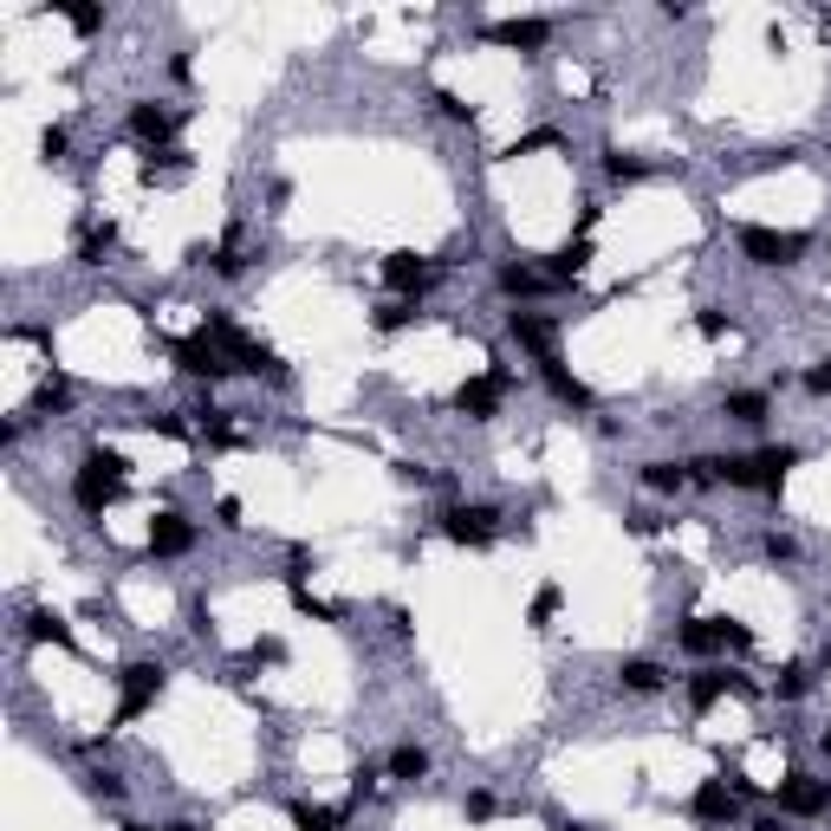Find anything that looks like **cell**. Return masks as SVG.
<instances>
[{
	"label": "cell",
	"mask_w": 831,
	"mask_h": 831,
	"mask_svg": "<svg viewBox=\"0 0 831 831\" xmlns=\"http://www.w3.org/2000/svg\"><path fill=\"white\" fill-rule=\"evenodd\" d=\"M124 487H131V462H124L118 448H104V442H98V448H85V455H78V468H71V507L98 520L104 507H118V500H124Z\"/></svg>",
	"instance_id": "cell-1"
},
{
	"label": "cell",
	"mask_w": 831,
	"mask_h": 831,
	"mask_svg": "<svg viewBox=\"0 0 831 831\" xmlns=\"http://www.w3.org/2000/svg\"><path fill=\"white\" fill-rule=\"evenodd\" d=\"M202 332H214V339H221V351L234 357V370H254V377H274V384H286V364H279L274 351L254 339V332H241V325H234V319H228L221 306H214V312L202 319Z\"/></svg>",
	"instance_id": "cell-2"
},
{
	"label": "cell",
	"mask_w": 831,
	"mask_h": 831,
	"mask_svg": "<svg viewBox=\"0 0 831 831\" xmlns=\"http://www.w3.org/2000/svg\"><path fill=\"white\" fill-rule=\"evenodd\" d=\"M435 527H442V540L448 546H494L500 540V507H487V500H455V507H442L435 513Z\"/></svg>",
	"instance_id": "cell-3"
},
{
	"label": "cell",
	"mask_w": 831,
	"mask_h": 831,
	"mask_svg": "<svg viewBox=\"0 0 831 831\" xmlns=\"http://www.w3.org/2000/svg\"><path fill=\"white\" fill-rule=\"evenodd\" d=\"M163 683H169V669H163L156 656L124 663V669H118V728H131L137 714H149V708H156V695H163Z\"/></svg>",
	"instance_id": "cell-4"
},
{
	"label": "cell",
	"mask_w": 831,
	"mask_h": 831,
	"mask_svg": "<svg viewBox=\"0 0 831 831\" xmlns=\"http://www.w3.org/2000/svg\"><path fill=\"white\" fill-rule=\"evenodd\" d=\"M734 241H741V254H747L754 267H799V261H806V247H812L799 228H761V221H747Z\"/></svg>",
	"instance_id": "cell-5"
},
{
	"label": "cell",
	"mask_w": 831,
	"mask_h": 831,
	"mask_svg": "<svg viewBox=\"0 0 831 831\" xmlns=\"http://www.w3.org/2000/svg\"><path fill=\"white\" fill-rule=\"evenodd\" d=\"M169 357H176V370H182V377H196V384H228V377H234V357L221 351V339H214V332L169 339Z\"/></svg>",
	"instance_id": "cell-6"
},
{
	"label": "cell",
	"mask_w": 831,
	"mask_h": 831,
	"mask_svg": "<svg viewBox=\"0 0 831 831\" xmlns=\"http://www.w3.org/2000/svg\"><path fill=\"white\" fill-rule=\"evenodd\" d=\"M831 812V779L819 773H786L779 779V819H826Z\"/></svg>",
	"instance_id": "cell-7"
},
{
	"label": "cell",
	"mask_w": 831,
	"mask_h": 831,
	"mask_svg": "<svg viewBox=\"0 0 831 831\" xmlns=\"http://www.w3.org/2000/svg\"><path fill=\"white\" fill-rule=\"evenodd\" d=\"M507 390H513V370H481V377H468L462 390H455V410L462 416H475V422H494L500 416V403H507Z\"/></svg>",
	"instance_id": "cell-8"
},
{
	"label": "cell",
	"mask_w": 831,
	"mask_h": 831,
	"mask_svg": "<svg viewBox=\"0 0 831 831\" xmlns=\"http://www.w3.org/2000/svg\"><path fill=\"white\" fill-rule=\"evenodd\" d=\"M507 339L527 351L533 364H540V357H558V325L546 312H533V306H513V312H507Z\"/></svg>",
	"instance_id": "cell-9"
},
{
	"label": "cell",
	"mask_w": 831,
	"mask_h": 831,
	"mask_svg": "<svg viewBox=\"0 0 831 831\" xmlns=\"http://www.w3.org/2000/svg\"><path fill=\"white\" fill-rule=\"evenodd\" d=\"M689 819L695 826H708V831L741 826V799H734V786H728V779H701L695 799H689Z\"/></svg>",
	"instance_id": "cell-10"
},
{
	"label": "cell",
	"mask_w": 831,
	"mask_h": 831,
	"mask_svg": "<svg viewBox=\"0 0 831 831\" xmlns=\"http://www.w3.org/2000/svg\"><path fill=\"white\" fill-rule=\"evenodd\" d=\"M124 124H131V137H137L149 156H156V149H169V143H176V131H182V118H176L169 104H156V98H137Z\"/></svg>",
	"instance_id": "cell-11"
},
{
	"label": "cell",
	"mask_w": 831,
	"mask_h": 831,
	"mask_svg": "<svg viewBox=\"0 0 831 831\" xmlns=\"http://www.w3.org/2000/svg\"><path fill=\"white\" fill-rule=\"evenodd\" d=\"M435 274H442V267H435L429 254H384V286L403 292V299H422V292L435 286Z\"/></svg>",
	"instance_id": "cell-12"
},
{
	"label": "cell",
	"mask_w": 831,
	"mask_h": 831,
	"mask_svg": "<svg viewBox=\"0 0 831 831\" xmlns=\"http://www.w3.org/2000/svg\"><path fill=\"white\" fill-rule=\"evenodd\" d=\"M182 553H196V520H182L176 507H163L149 520V558H182Z\"/></svg>",
	"instance_id": "cell-13"
},
{
	"label": "cell",
	"mask_w": 831,
	"mask_h": 831,
	"mask_svg": "<svg viewBox=\"0 0 831 831\" xmlns=\"http://www.w3.org/2000/svg\"><path fill=\"white\" fill-rule=\"evenodd\" d=\"M721 695H761V689H754L747 676H734V669H695L689 676V708L695 714H708Z\"/></svg>",
	"instance_id": "cell-14"
},
{
	"label": "cell",
	"mask_w": 831,
	"mask_h": 831,
	"mask_svg": "<svg viewBox=\"0 0 831 831\" xmlns=\"http://www.w3.org/2000/svg\"><path fill=\"white\" fill-rule=\"evenodd\" d=\"M481 33L494 46H513V53H546V40H553L546 20H487Z\"/></svg>",
	"instance_id": "cell-15"
},
{
	"label": "cell",
	"mask_w": 831,
	"mask_h": 831,
	"mask_svg": "<svg viewBox=\"0 0 831 831\" xmlns=\"http://www.w3.org/2000/svg\"><path fill=\"white\" fill-rule=\"evenodd\" d=\"M494 286L513 299V306H527V299H540V292H553L558 279L553 274H540V267H527V261H507L500 274H494Z\"/></svg>",
	"instance_id": "cell-16"
},
{
	"label": "cell",
	"mask_w": 831,
	"mask_h": 831,
	"mask_svg": "<svg viewBox=\"0 0 831 831\" xmlns=\"http://www.w3.org/2000/svg\"><path fill=\"white\" fill-rule=\"evenodd\" d=\"M540 384L553 390V403H565V410H598V397H591V390H585V384L558 364V357H540Z\"/></svg>",
	"instance_id": "cell-17"
},
{
	"label": "cell",
	"mask_w": 831,
	"mask_h": 831,
	"mask_svg": "<svg viewBox=\"0 0 831 831\" xmlns=\"http://www.w3.org/2000/svg\"><path fill=\"white\" fill-rule=\"evenodd\" d=\"M676 643L689 656H714V650H728V618H683L676 623Z\"/></svg>",
	"instance_id": "cell-18"
},
{
	"label": "cell",
	"mask_w": 831,
	"mask_h": 831,
	"mask_svg": "<svg viewBox=\"0 0 831 831\" xmlns=\"http://www.w3.org/2000/svg\"><path fill=\"white\" fill-rule=\"evenodd\" d=\"M618 683H623L630 695H663V689H669V669H663L656 656H623V663H618Z\"/></svg>",
	"instance_id": "cell-19"
},
{
	"label": "cell",
	"mask_w": 831,
	"mask_h": 831,
	"mask_svg": "<svg viewBox=\"0 0 831 831\" xmlns=\"http://www.w3.org/2000/svg\"><path fill=\"white\" fill-rule=\"evenodd\" d=\"M721 416H728V422L761 429L766 416H773V397H766V390H728V397H721Z\"/></svg>",
	"instance_id": "cell-20"
},
{
	"label": "cell",
	"mask_w": 831,
	"mask_h": 831,
	"mask_svg": "<svg viewBox=\"0 0 831 831\" xmlns=\"http://www.w3.org/2000/svg\"><path fill=\"white\" fill-rule=\"evenodd\" d=\"M585 267H591V241H585V234H572L565 247H553V254H546V274H553L558 286H565V279H578Z\"/></svg>",
	"instance_id": "cell-21"
},
{
	"label": "cell",
	"mask_w": 831,
	"mask_h": 831,
	"mask_svg": "<svg viewBox=\"0 0 831 831\" xmlns=\"http://www.w3.org/2000/svg\"><path fill=\"white\" fill-rule=\"evenodd\" d=\"M71 410V384L66 377H46L40 390H33V403H26V422H53V416Z\"/></svg>",
	"instance_id": "cell-22"
},
{
	"label": "cell",
	"mask_w": 831,
	"mask_h": 831,
	"mask_svg": "<svg viewBox=\"0 0 831 831\" xmlns=\"http://www.w3.org/2000/svg\"><path fill=\"white\" fill-rule=\"evenodd\" d=\"M111 247H118V221L85 228V234H78V267H104V261H111Z\"/></svg>",
	"instance_id": "cell-23"
},
{
	"label": "cell",
	"mask_w": 831,
	"mask_h": 831,
	"mask_svg": "<svg viewBox=\"0 0 831 831\" xmlns=\"http://www.w3.org/2000/svg\"><path fill=\"white\" fill-rule=\"evenodd\" d=\"M636 481L650 487V494H683L689 487V462H643Z\"/></svg>",
	"instance_id": "cell-24"
},
{
	"label": "cell",
	"mask_w": 831,
	"mask_h": 831,
	"mask_svg": "<svg viewBox=\"0 0 831 831\" xmlns=\"http://www.w3.org/2000/svg\"><path fill=\"white\" fill-rule=\"evenodd\" d=\"M384 773H390V779H403V786H416V779H429V747H416V741H403V747H390V761H384Z\"/></svg>",
	"instance_id": "cell-25"
},
{
	"label": "cell",
	"mask_w": 831,
	"mask_h": 831,
	"mask_svg": "<svg viewBox=\"0 0 831 831\" xmlns=\"http://www.w3.org/2000/svg\"><path fill=\"white\" fill-rule=\"evenodd\" d=\"M26 636L33 643H59V650H78V636H71V623L59 611H26Z\"/></svg>",
	"instance_id": "cell-26"
},
{
	"label": "cell",
	"mask_w": 831,
	"mask_h": 831,
	"mask_svg": "<svg viewBox=\"0 0 831 831\" xmlns=\"http://www.w3.org/2000/svg\"><path fill=\"white\" fill-rule=\"evenodd\" d=\"M208 267H214V274H221V279H241V274H247V254H241V228H228V234L214 241V254H208Z\"/></svg>",
	"instance_id": "cell-27"
},
{
	"label": "cell",
	"mask_w": 831,
	"mask_h": 831,
	"mask_svg": "<svg viewBox=\"0 0 831 831\" xmlns=\"http://www.w3.org/2000/svg\"><path fill=\"white\" fill-rule=\"evenodd\" d=\"M812 676H819L812 663H779L773 669V695L779 701H799V695H812Z\"/></svg>",
	"instance_id": "cell-28"
},
{
	"label": "cell",
	"mask_w": 831,
	"mask_h": 831,
	"mask_svg": "<svg viewBox=\"0 0 831 831\" xmlns=\"http://www.w3.org/2000/svg\"><path fill=\"white\" fill-rule=\"evenodd\" d=\"M292 831H345V812H339V806H306V799H292Z\"/></svg>",
	"instance_id": "cell-29"
},
{
	"label": "cell",
	"mask_w": 831,
	"mask_h": 831,
	"mask_svg": "<svg viewBox=\"0 0 831 831\" xmlns=\"http://www.w3.org/2000/svg\"><path fill=\"white\" fill-rule=\"evenodd\" d=\"M189 176V156L182 149H156L149 163H143V182H182Z\"/></svg>",
	"instance_id": "cell-30"
},
{
	"label": "cell",
	"mask_w": 831,
	"mask_h": 831,
	"mask_svg": "<svg viewBox=\"0 0 831 831\" xmlns=\"http://www.w3.org/2000/svg\"><path fill=\"white\" fill-rule=\"evenodd\" d=\"M558 611H565V591H558V585H540L533 605H527V623H533V630H553Z\"/></svg>",
	"instance_id": "cell-31"
},
{
	"label": "cell",
	"mask_w": 831,
	"mask_h": 831,
	"mask_svg": "<svg viewBox=\"0 0 831 831\" xmlns=\"http://www.w3.org/2000/svg\"><path fill=\"white\" fill-rule=\"evenodd\" d=\"M403 325H416V299H390V306H377V312H370V332H384V339H390V332H403Z\"/></svg>",
	"instance_id": "cell-32"
},
{
	"label": "cell",
	"mask_w": 831,
	"mask_h": 831,
	"mask_svg": "<svg viewBox=\"0 0 831 831\" xmlns=\"http://www.w3.org/2000/svg\"><path fill=\"white\" fill-rule=\"evenodd\" d=\"M605 176H611V182H643V176H650V163H643V156H630V149H605Z\"/></svg>",
	"instance_id": "cell-33"
},
{
	"label": "cell",
	"mask_w": 831,
	"mask_h": 831,
	"mask_svg": "<svg viewBox=\"0 0 831 831\" xmlns=\"http://www.w3.org/2000/svg\"><path fill=\"white\" fill-rule=\"evenodd\" d=\"M429 104H435L448 124H475V104H468L462 91H448V85H435V91H429Z\"/></svg>",
	"instance_id": "cell-34"
},
{
	"label": "cell",
	"mask_w": 831,
	"mask_h": 831,
	"mask_svg": "<svg viewBox=\"0 0 831 831\" xmlns=\"http://www.w3.org/2000/svg\"><path fill=\"white\" fill-rule=\"evenodd\" d=\"M53 7L71 20V33H98L104 26V7H91V0H53Z\"/></svg>",
	"instance_id": "cell-35"
},
{
	"label": "cell",
	"mask_w": 831,
	"mask_h": 831,
	"mask_svg": "<svg viewBox=\"0 0 831 831\" xmlns=\"http://www.w3.org/2000/svg\"><path fill=\"white\" fill-rule=\"evenodd\" d=\"M292 611H299V618H319V623H345L339 605H325V598H312V591H292Z\"/></svg>",
	"instance_id": "cell-36"
},
{
	"label": "cell",
	"mask_w": 831,
	"mask_h": 831,
	"mask_svg": "<svg viewBox=\"0 0 831 831\" xmlns=\"http://www.w3.org/2000/svg\"><path fill=\"white\" fill-rule=\"evenodd\" d=\"M149 429H156V435H169V442H196V422H182V416H176V410L149 416Z\"/></svg>",
	"instance_id": "cell-37"
},
{
	"label": "cell",
	"mask_w": 831,
	"mask_h": 831,
	"mask_svg": "<svg viewBox=\"0 0 831 831\" xmlns=\"http://www.w3.org/2000/svg\"><path fill=\"white\" fill-rule=\"evenodd\" d=\"M533 149H565V137H558L553 124H546V131H527V137L513 143V149H507V156H533Z\"/></svg>",
	"instance_id": "cell-38"
},
{
	"label": "cell",
	"mask_w": 831,
	"mask_h": 831,
	"mask_svg": "<svg viewBox=\"0 0 831 831\" xmlns=\"http://www.w3.org/2000/svg\"><path fill=\"white\" fill-rule=\"evenodd\" d=\"M761 553L773 558V565H793V558H799V540H793V533H766Z\"/></svg>",
	"instance_id": "cell-39"
},
{
	"label": "cell",
	"mask_w": 831,
	"mask_h": 831,
	"mask_svg": "<svg viewBox=\"0 0 831 831\" xmlns=\"http://www.w3.org/2000/svg\"><path fill=\"white\" fill-rule=\"evenodd\" d=\"M462 812H468V826H487V819H500V799H494V793H468Z\"/></svg>",
	"instance_id": "cell-40"
},
{
	"label": "cell",
	"mask_w": 831,
	"mask_h": 831,
	"mask_svg": "<svg viewBox=\"0 0 831 831\" xmlns=\"http://www.w3.org/2000/svg\"><path fill=\"white\" fill-rule=\"evenodd\" d=\"M91 793L118 806V799H124V773H111V766H98V773H91Z\"/></svg>",
	"instance_id": "cell-41"
},
{
	"label": "cell",
	"mask_w": 831,
	"mask_h": 831,
	"mask_svg": "<svg viewBox=\"0 0 831 831\" xmlns=\"http://www.w3.org/2000/svg\"><path fill=\"white\" fill-rule=\"evenodd\" d=\"M66 149H71V137L59 131V124H53V131H40V156H46V163H66Z\"/></svg>",
	"instance_id": "cell-42"
},
{
	"label": "cell",
	"mask_w": 831,
	"mask_h": 831,
	"mask_svg": "<svg viewBox=\"0 0 831 831\" xmlns=\"http://www.w3.org/2000/svg\"><path fill=\"white\" fill-rule=\"evenodd\" d=\"M214 527H221V533H241V500H234V494L214 500Z\"/></svg>",
	"instance_id": "cell-43"
},
{
	"label": "cell",
	"mask_w": 831,
	"mask_h": 831,
	"mask_svg": "<svg viewBox=\"0 0 831 831\" xmlns=\"http://www.w3.org/2000/svg\"><path fill=\"white\" fill-rule=\"evenodd\" d=\"M247 663H286V643H279V636H261V643L247 650Z\"/></svg>",
	"instance_id": "cell-44"
},
{
	"label": "cell",
	"mask_w": 831,
	"mask_h": 831,
	"mask_svg": "<svg viewBox=\"0 0 831 831\" xmlns=\"http://www.w3.org/2000/svg\"><path fill=\"white\" fill-rule=\"evenodd\" d=\"M806 390H812V397H831V357H819V364L806 370Z\"/></svg>",
	"instance_id": "cell-45"
},
{
	"label": "cell",
	"mask_w": 831,
	"mask_h": 831,
	"mask_svg": "<svg viewBox=\"0 0 831 831\" xmlns=\"http://www.w3.org/2000/svg\"><path fill=\"white\" fill-rule=\"evenodd\" d=\"M370 793H377V766L364 761L357 773H351V799H370Z\"/></svg>",
	"instance_id": "cell-46"
},
{
	"label": "cell",
	"mask_w": 831,
	"mask_h": 831,
	"mask_svg": "<svg viewBox=\"0 0 831 831\" xmlns=\"http://www.w3.org/2000/svg\"><path fill=\"white\" fill-rule=\"evenodd\" d=\"M695 332H701V339H721V332H728V319H721V312H695Z\"/></svg>",
	"instance_id": "cell-47"
},
{
	"label": "cell",
	"mask_w": 831,
	"mask_h": 831,
	"mask_svg": "<svg viewBox=\"0 0 831 831\" xmlns=\"http://www.w3.org/2000/svg\"><path fill=\"white\" fill-rule=\"evenodd\" d=\"M623 527H630V533H656L663 520H656V513H623Z\"/></svg>",
	"instance_id": "cell-48"
},
{
	"label": "cell",
	"mask_w": 831,
	"mask_h": 831,
	"mask_svg": "<svg viewBox=\"0 0 831 831\" xmlns=\"http://www.w3.org/2000/svg\"><path fill=\"white\" fill-rule=\"evenodd\" d=\"M169 78H176V85H189V78H196V66H189V53H176V59H169Z\"/></svg>",
	"instance_id": "cell-49"
},
{
	"label": "cell",
	"mask_w": 831,
	"mask_h": 831,
	"mask_svg": "<svg viewBox=\"0 0 831 831\" xmlns=\"http://www.w3.org/2000/svg\"><path fill=\"white\" fill-rule=\"evenodd\" d=\"M754 831H793V826H786L779 812H761V819H754Z\"/></svg>",
	"instance_id": "cell-50"
},
{
	"label": "cell",
	"mask_w": 831,
	"mask_h": 831,
	"mask_svg": "<svg viewBox=\"0 0 831 831\" xmlns=\"http://www.w3.org/2000/svg\"><path fill=\"white\" fill-rule=\"evenodd\" d=\"M812 669H819V676H831V643L819 650V663H812Z\"/></svg>",
	"instance_id": "cell-51"
},
{
	"label": "cell",
	"mask_w": 831,
	"mask_h": 831,
	"mask_svg": "<svg viewBox=\"0 0 831 831\" xmlns=\"http://www.w3.org/2000/svg\"><path fill=\"white\" fill-rule=\"evenodd\" d=\"M558 831H591L585 819H558Z\"/></svg>",
	"instance_id": "cell-52"
},
{
	"label": "cell",
	"mask_w": 831,
	"mask_h": 831,
	"mask_svg": "<svg viewBox=\"0 0 831 831\" xmlns=\"http://www.w3.org/2000/svg\"><path fill=\"white\" fill-rule=\"evenodd\" d=\"M819 754L831 761V728H819Z\"/></svg>",
	"instance_id": "cell-53"
},
{
	"label": "cell",
	"mask_w": 831,
	"mask_h": 831,
	"mask_svg": "<svg viewBox=\"0 0 831 831\" xmlns=\"http://www.w3.org/2000/svg\"><path fill=\"white\" fill-rule=\"evenodd\" d=\"M163 831H202V826H189V819H176V826H163Z\"/></svg>",
	"instance_id": "cell-54"
},
{
	"label": "cell",
	"mask_w": 831,
	"mask_h": 831,
	"mask_svg": "<svg viewBox=\"0 0 831 831\" xmlns=\"http://www.w3.org/2000/svg\"><path fill=\"white\" fill-rule=\"evenodd\" d=\"M118 831H149V826H137V819H131V826H118Z\"/></svg>",
	"instance_id": "cell-55"
}]
</instances>
